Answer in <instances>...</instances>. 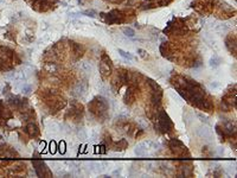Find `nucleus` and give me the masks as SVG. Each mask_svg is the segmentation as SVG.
<instances>
[{"label":"nucleus","instance_id":"obj_10","mask_svg":"<svg viewBox=\"0 0 237 178\" xmlns=\"http://www.w3.org/2000/svg\"><path fill=\"white\" fill-rule=\"evenodd\" d=\"M23 92H24L25 94H28V93L31 92V86H24V88H23Z\"/></svg>","mask_w":237,"mask_h":178},{"label":"nucleus","instance_id":"obj_5","mask_svg":"<svg viewBox=\"0 0 237 178\" xmlns=\"http://www.w3.org/2000/svg\"><path fill=\"white\" fill-rule=\"evenodd\" d=\"M119 54H120L121 57H123V58H126V59H129V61H133V59H134V57H133L132 54L127 52V51L122 50V49H119Z\"/></svg>","mask_w":237,"mask_h":178},{"label":"nucleus","instance_id":"obj_7","mask_svg":"<svg viewBox=\"0 0 237 178\" xmlns=\"http://www.w3.org/2000/svg\"><path fill=\"white\" fill-rule=\"evenodd\" d=\"M81 14H84V15H87V17H91V18H94V17H96V15H97V12H96L95 10H85V11H82Z\"/></svg>","mask_w":237,"mask_h":178},{"label":"nucleus","instance_id":"obj_6","mask_svg":"<svg viewBox=\"0 0 237 178\" xmlns=\"http://www.w3.org/2000/svg\"><path fill=\"white\" fill-rule=\"evenodd\" d=\"M221 62H222V59H221L219 57L213 56V58H211V61H210V65H211V67H217V65L221 64Z\"/></svg>","mask_w":237,"mask_h":178},{"label":"nucleus","instance_id":"obj_11","mask_svg":"<svg viewBox=\"0 0 237 178\" xmlns=\"http://www.w3.org/2000/svg\"><path fill=\"white\" fill-rule=\"evenodd\" d=\"M138 52H140V55L142 56V57H145V54H146V51L145 50H142V49H138Z\"/></svg>","mask_w":237,"mask_h":178},{"label":"nucleus","instance_id":"obj_2","mask_svg":"<svg viewBox=\"0 0 237 178\" xmlns=\"http://www.w3.org/2000/svg\"><path fill=\"white\" fill-rule=\"evenodd\" d=\"M103 15H106V18H104V22L106 23H108V24H113V23H122L123 22V19H122V12H120V11H117V10H113L110 11L109 13L107 14H103Z\"/></svg>","mask_w":237,"mask_h":178},{"label":"nucleus","instance_id":"obj_9","mask_svg":"<svg viewBox=\"0 0 237 178\" xmlns=\"http://www.w3.org/2000/svg\"><path fill=\"white\" fill-rule=\"evenodd\" d=\"M145 153V149H143V144H141L139 146H137V149H135V154H138V156H142Z\"/></svg>","mask_w":237,"mask_h":178},{"label":"nucleus","instance_id":"obj_3","mask_svg":"<svg viewBox=\"0 0 237 178\" xmlns=\"http://www.w3.org/2000/svg\"><path fill=\"white\" fill-rule=\"evenodd\" d=\"M26 132H28L31 137H33V136H36V134L38 133V128H37V126H36V125L30 123L28 127H26Z\"/></svg>","mask_w":237,"mask_h":178},{"label":"nucleus","instance_id":"obj_8","mask_svg":"<svg viewBox=\"0 0 237 178\" xmlns=\"http://www.w3.org/2000/svg\"><path fill=\"white\" fill-rule=\"evenodd\" d=\"M154 1L156 4V6H166L172 2V0H154Z\"/></svg>","mask_w":237,"mask_h":178},{"label":"nucleus","instance_id":"obj_4","mask_svg":"<svg viewBox=\"0 0 237 178\" xmlns=\"http://www.w3.org/2000/svg\"><path fill=\"white\" fill-rule=\"evenodd\" d=\"M122 32L125 33V36L129 37V38H134L135 37V31L132 28H123L122 29Z\"/></svg>","mask_w":237,"mask_h":178},{"label":"nucleus","instance_id":"obj_1","mask_svg":"<svg viewBox=\"0 0 237 178\" xmlns=\"http://www.w3.org/2000/svg\"><path fill=\"white\" fill-rule=\"evenodd\" d=\"M159 128L163 129L164 132L172 131V128H173V125L165 112H160V114H159Z\"/></svg>","mask_w":237,"mask_h":178}]
</instances>
